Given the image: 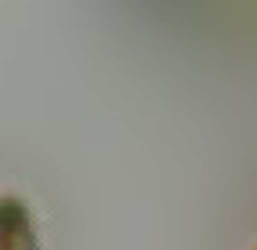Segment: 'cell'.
<instances>
[{"label":"cell","mask_w":257,"mask_h":250,"mask_svg":"<svg viewBox=\"0 0 257 250\" xmlns=\"http://www.w3.org/2000/svg\"><path fill=\"white\" fill-rule=\"evenodd\" d=\"M19 199L15 196H8L4 199V250H19Z\"/></svg>","instance_id":"obj_1"}]
</instances>
